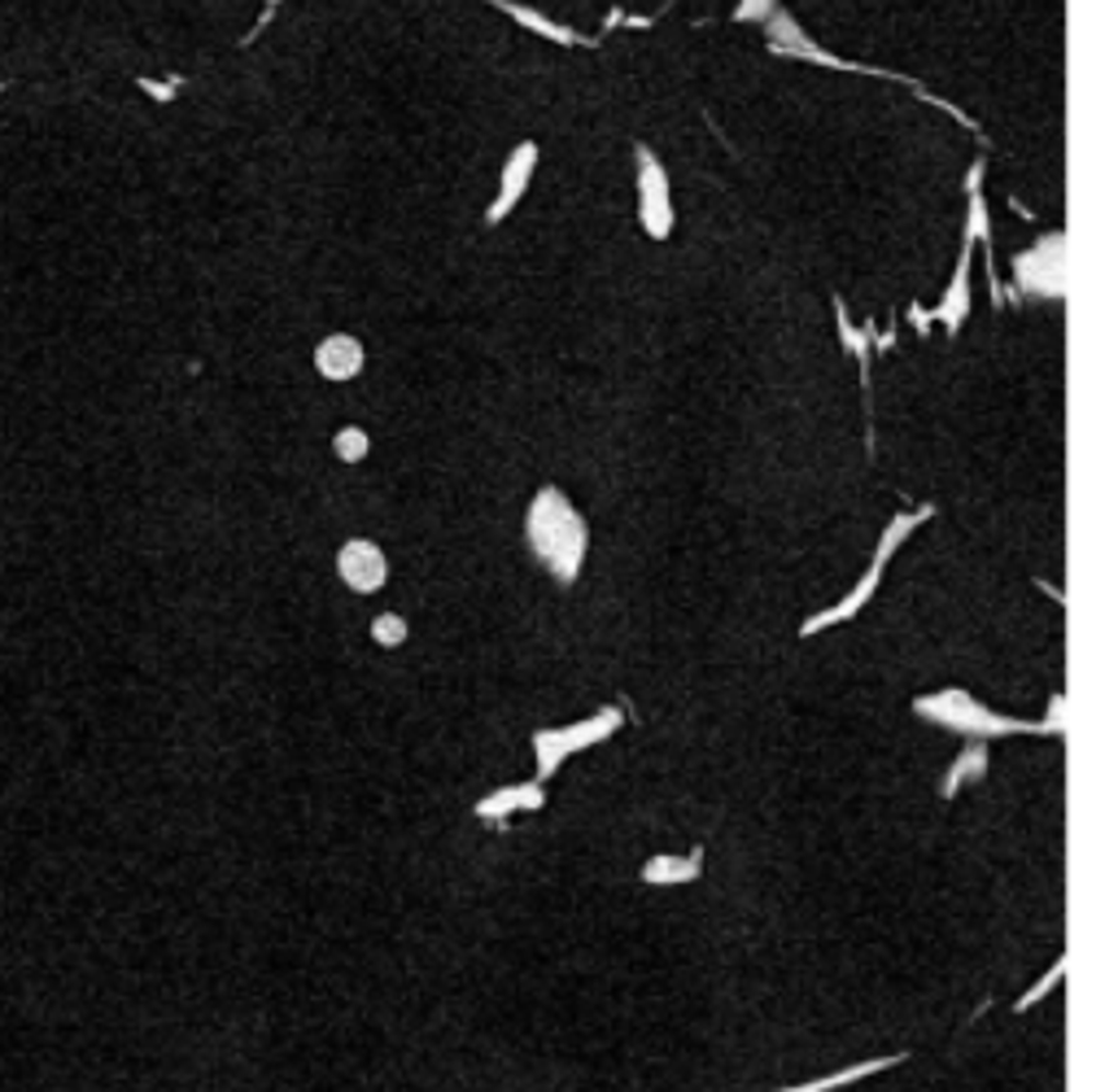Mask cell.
I'll use <instances>...</instances> for the list:
<instances>
[{
  "mask_svg": "<svg viewBox=\"0 0 1118 1092\" xmlns=\"http://www.w3.org/2000/svg\"><path fill=\"white\" fill-rule=\"evenodd\" d=\"M525 542L560 586H573L590 551V525L560 485H542L525 511Z\"/></svg>",
  "mask_w": 1118,
  "mask_h": 1092,
  "instance_id": "6da1fadb",
  "label": "cell"
},
{
  "mask_svg": "<svg viewBox=\"0 0 1118 1092\" xmlns=\"http://www.w3.org/2000/svg\"><path fill=\"white\" fill-rule=\"evenodd\" d=\"M909 713L913 717H922V722H931V726H944L953 729V734H961V738H983V743H992V738H1010V734H1053V738H1062L1067 726H1058V722H1023V717H1005V713H996V709H988L983 700H975L966 687H948V691H931V696H913L909 700Z\"/></svg>",
  "mask_w": 1118,
  "mask_h": 1092,
  "instance_id": "7a4b0ae2",
  "label": "cell"
},
{
  "mask_svg": "<svg viewBox=\"0 0 1118 1092\" xmlns=\"http://www.w3.org/2000/svg\"><path fill=\"white\" fill-rule=\"evenodd\" d=\"M935 516V507L931 503H922V507H913V511H900V516H891L887 520V529H883V538H878V547H874V560H869V568L861 573V582L839 599V604H830V608H821V612H812L804 625H799V639H817V634H826V630H834V625H848V621H856L861 617V608L874 599V590L883 586V577H887V564L896 560V551L926 525Z\"/></svg>",
  "mask_w": 1118,
  "mask_h": 1092,
  "instance_id": "3957f363",
  "label": "cell"
},
{
  "mask_svg": "<svg viewBox=\"0 0 1118 1092\" xmlns=\"http://www.w3.org/2000/svg\"><path fill=\"white\" fill-rule=\"evenodd\" d=\"M764 44H769V53H777V57H795V61H804V66H821V70H839V74H865V79H891V83H904L909 92H922V83H918L913 74L887 70V66L848 61V57H839V53L821 48L812 35H804V31H799V22H795L786 9H773V13L764 18Z\"/></svg>",
  "mask_w": 1118,
  "mask_h": 1092,
  "instance_id": "277c9868",
  "label": "cell"
},
{
  "mask_svg": "<svg viewBox=\"0 0 1118 1092\" xmlns=\"http://www.w3.org/2000/svg\"><path fill=\"white\" fill-rule=\"evenodd\" d=\"M621 726H625V713L608 704V709H595V717H581L573 726L533 729V738H529V747H533V782L546 786V778H555L564 760H573L577 751H590L595 743H608Z\"/></svg>",
  "mask_w": 1118,
  "mask_h": 1092,
  "instance_id": "5b68a950",
  "label": "cell"
},
{
  "mask_svg": "<svg viewBox=\"0 0 1118 1092\" xmlns=\"http://www.w3.org/2000/svg\"><path fill=\"white\" fill-rule=\"evenodd\" d=\"M634 184H638V223L652 241H669L673 228H678V206H673V184H669V171L665 162L638 145L634 149Z\"/></svg>",
  "mask_w": 1118,
  "mask_h": 1092,
  "instance_id": "8992f818",
  "label": "cell"
},
{
  "mask_svg": "<svg viewBox=\"0 0 1118 1092\" xmlns=\"http://www.w3.org/2000/svg\"><path fill=\"white\" fill-rule=\"evenodd\" d=\"M1014 285L1027 298H1067V232H1049L1010 258Z\"/></svg>",
  "mask_w": 1118,
  "mask_h": 1092,
  "instance_id": "52a82bcc",
  "label": "cell"
},
{
  "mask_svg": "<svg viewBox=\"0 0 1118 1092\" xmlns=\"http://www.w3.org/2000/svg\"><path fill=\"white\" fill-rule=\"evenodd\" d=\"M538 162H542V145L538 140H520L507 153V162L498 171V193L485 206V228H498V223H507L516 215V206L525 202V193H529V184L538 175Z\"/></svg>",
  "mask_w": 1118,
  "mask_h": 1092,
  "instance_id": "ba28073f",
  "label": "cell"
},
{
  "mask_svg": "<svg viewBox=\"0 0 1118 1092\" xmlns=\"http://www.w3.org/2000/svg\"><path fill=\"white\" fill-rule=\"evenodd\" d=\"M983 180H988V158H975L970 175H966V241L970 245H983V258H988V285H992V307L1005 302V285L996 276V258H992V215H988V197H983Z\"/></svg>",
  "mask_w": 1118,
  "mask_h": 1092,
  "instance_id": "9c48e42d",
  "label": "cell"
},
{
  "mask_svg": "<svg viewBox=\"0 0 1118 1092\" xmlns=\"http://www.w3.org/2000/svg\"><path fill=\"white\" fill-rule=\"evenodd\" d=\"M337 577H342L355 595H376V590H384V582H389V560H384L380 542H372V538H350V542H342V551H337Z\"/></svg>",
  "mask_w": 1118,
  "mask_h": 1092,
  "instance_id": "30bf717a",
  "label": "cell"
},
{
  "mask_svg": "<svg viewBox=\"0 0 1118 1092\" xmlns=\"http://www.w3.org/2000/svg\"><path fill=\"white\" fill-rule=\"evenodd\" d=\"M970 267H975V245H970V241H961V254H957L953 280H948V289L940 294V302L931 307V320H935V324H944V333H948V337H957V333L966 329L970 311H975V294H970Z\"/></svg>",
  "mask_w": 1118,
  "mask_h": 1092,
  "instance_id": "8fae6325",
  "label": "cell"
},
{
  "mask_svg": "<svg viewBox=\"0 0 1118 1092\" xmlns=\"http://www.w3.org/2000/svg\"><path fill=\"white\" fill-rule=\"evenodd\" d=\"M542 808H546V786L529 778V782H511V786H498V791L481 795L472 813L481 821H507L516 813H542Z\"/></svg>",
  "mask_w": 1118,
  "mask_h": 1092,
  "instance_id": "7c38bea8",
  "label": "cell"
},
{
  "mask_svg": "<svg viewBox=\"0 0 1118 1092\" xmlns=\"http://www.w3.org/2000/svg\"><path fill=\"white\" fill-rule=\"evenodd\" d=\"M368 367V346L355 337V333H329L320 346H315V371L333 384L342 380H355L359 371Z\"/></svg>",
  "mask_w": 1118,
  "mask_h": 1092,
  "instance_id": "4fadbf2b",
  "label": "cell"
},
{
  "mask_svg": "<svg viewBox=\"0 0 1118 1092\" xmlns=\"http://www.w3.org/2000/svg\"><path fill=\"white\" fill-rule=\"evenodd\" d=\"M485 4H494V9H498V13H507L516 26H525V31L542 35V39H551V44H560V48H595V44H599L595 35H581V31L564 26V22H555V18L538 13V9H529V4H516V0H485Z\"/></svg>",
  "mask_w": 1118,
  "mask_h": 1092,
  "instance_id": "5bb4252c",
  "label": "cell"
},
{
  "mask_svg": "<svg viewBox=\"0 0 1118 1092\" xmlns=\"http://www.w3.org/2000/svg\"><path fill=\"white\" fill-rule=\"evenodd\" d=\"M704 874V852L691 848V852H656L643 861V883L647 887H687Z\"/></svg>",
  "mask_w": 1118,
  "mask_h": 1092,
  "instance_id": "9a60e30c",
  "label": "cell"
},
{
  "mask_svg": "<svg viewBox=\"0 0 1118 1092\" xmlns=\"http://www.w3.org/2000/svg\"><path fill=\"white\" fill-rule=\"evenodd\" d=\"M983 773H988V743H983V738H966V747L953 756V765H948V773H944V782H940V795L953 800L966 782H979Z\"/></svg>",
  "mask_w": 1118,
  "mask_h": 1092,
  "instance_id": "2e32d148",
  "label": "cell"
},
{
  "mask_svg": "<svg viewBox=\"0 0 1118 1092\" xmlns=\"http://www.w3.org/2000/svg\"><path fill=\"white\" fill-rule=\"evenodd\" d=\"M834 324H839V346L861 364V384H869V355H874V324H852L848 307L834 298Z\"/></svg>",
  "mask_w": 1118,
  "mask_h": 1092,
  "instance_id": "e0dca14e",
  "label": "cell"
},
{
  "mask_svg": "<svg viewBox=\"0 0 1118 1092\" xmlns=\"http://www.w3.org/2000/svg\"><path fill=\"white\" fill-rule=\"evenodd\" d=\"M333 450H337V459H342V463H364V459H368V450H372V437H368V428L346 424V428H337Z\"/></svg>",
  "mask_w": 1118,
  "mask_h": 1092,
  "instance_id": "ac0fdd59",
  "label": "cell"
},
{
  "mask_svg": "<svg viewBox=\"0 0 1118 1092\" xmlns=\"http://www.w3.org/2000/svg\"><path fill=\"white\" fill-rule=\"evenodd\" d=\"M1062 979H1067V957H1058V962L1049 966V975H1040V979H1036V984H1031V988L1014 1001V1010H1018V1014H1027V1010H1031V1005H1040L1049 992H1058V984H1062Z\"/></svg>",
  "mask_w": 1118,
  "mask_h": 1092,
  "instance_id": "d6986e66",
  "label": "cell"
},
{
  "mask_svg": "<svg viewBox=\"0 0 1118 1092\" xmlns=\"http://www.w3.org/2000/svg\"><path fill=\"white\" fill-rule=\"evenodd\" d=\"M406 634H411V630H406V621H402L397 612H380V617L372 621V639L380 643V647H402V643H406Z\"/></svg>",
  "mask_w": 1118,
  "mask_h": 1092,
  "instance_id": "ffe728a7",
  "label": "cell"
},
{
  "mask_svg": "<svg viewBox=\"0 0 1118 1092\" xmlns=\"http://www.w3.org/2000/svg\"><path fill=\"white\" fill-rule=\"evenodd\" d=\"M180 83H184V79H171V83H158V79H149V74H140V79H136V88H140V92H145V96H153V101H158V105H166V101H175V92H180Z\"/></svg>",
  "mask_w": 1118,
  "mask_h": 1092,
  "instance_id": "44dd1931",
  "label": "cell"
},
{
  "mask_svg": "<svg viewBox=\"0 0 1118 1092\" xmlns=\"http://www.w3.org/2000/svg\"><path fill=\"white\" fill-rule=\"evenodd\" d=\"M777 9V0H739L735 4V22H764Z\"/></svg>",
  "mask_w": 1118,
  "mask_h": 1092,
  "instance_id": "7402d4cb",
  "label": "cell"
},
{
  "mask_svg": "<svg viewBox=\"0 0 1118 1092\" xmlns=\"http://www.w3.org/2000/svg\"><path fill=\"white\" fill-rule=\"evenodd\" d=\"M280 4H289V0H267V4H263V13H258V22H254V31H245V39H241V44H254V39L267 31V22L276 18V9H280Z\"/></svg>",
  "mask_w": 1118,
  "mask_h": 1092,
  "instance_id": "603a6c76",
  "label": "cell"
},
{
  "mask_svg": "<svg viewBox=\"0 0 1118 1092\" xmlns=\"http://www.w3.org/2000/svg\"><path fill=\"white\" fill-rule=\"evenodd\" d=\"M909 320H913V329H918V333H926V329L935 324V320H931V311H926V307H918V302H909Z\"/></svg>",
  "mask_w": 1118,
  "mask_h": 1092,
  "instance_id": "cb8c5ba5",
  "label": "cell"
}]
</instances>
